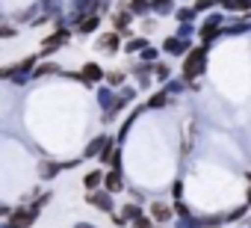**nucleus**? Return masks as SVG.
<instances>
[{
  "label": "nucleus",
  "instance_id": "nucleus-1",
  "mask_svg": "<svg viewBox=\"0 0 251 228\" xmlns=\"http://www.w3.org/2000/svg\"><path fill=\"white\" fill-rule=\"evenodd\" d=\"M204 65H207V48L189 51V57H186V62H183V77H186V80L198 77V74L204 71Z\"/></svg>",
  "mask_w": 251,
  "mask_h": 228
},
{
  "label": "nucleus",
  "instance_id": "nucleus-2",
  "mask_svg": "<svg viewBox=\"0 0 251 228\" xmlns=\"http://www.w3.org/2000/svg\"><path fill=\"white\" fill-rule=\"evenodd\" d=\"M36 213H39V207L33 204V207H21V210H15L12 216H9V225L6 228H30L33 225V219H36Z\"/></svg>",
  "mask_w": 251,
  "mask_h": 228
},
{
  "label": "nucleus",
  "instance_id": "nucleus-3",
  "mask_svg": "<svg viewBox=\"0 0 251 228\" xmlns=\"http://www.w3.org/2000/svg\"><path fill=\"white\" fill-rule=\"evenodd\" d=\"M100 77H103V68H100V65H95V62L83 65V71L77 74V80H83V83H98Z\"/></svg>",
  "mask_w": 251,
  "mask_h": 228
},
{
  "label": "nucleus",
  "instance_id": "nucleus-4",
  "mask_svg": "<svg viewBox=\"0 0 251 228\" xmlns=\"http://www.w3.org/2000/svg\"><path fill=\"white\" fill-rule=\"evenodd\" d=\"M86 201H89L92 207H98V210H112V196H109V193H89Z\"/></svg>",
  "mask_w": 251,
  "mask_h": 228
},
{
  "label": "nucleus",
  "instance_id": "nucleus-5",
  "mask_svg": "<svg viewBox=\"0 0 251 228\" xmlns=\"http://www.w3.org/2000/svg\"><path fill=\"white\" fill-rule=\"evenodd\" d=\"M151 216H154V222L166 225V222L172 219V207H169L166 201H154V204H151Z\"/></svg>",
  "mask_w": 251,
  "mask_h": 228
},
{
  "label": "nucleus",
  "instance_id": "nucleus-6",
  "mask_svg": "<svg viewBox=\"0 0 251 228\" xmlns=\"http://www.w3.org/2000/svg\"><path fill=\"white\" fill-rule=\"evenodd\" d=\"M103 184H106V193H118V190L124 187V181H121V169H112V172L103 178Z\"/></svg>",
  "mask_w": 251,
  "mask_h": 228
},
{
  "label": "nucleus",
  "instance_id": "nucleus-7",
  "mask_svg": "<svg viewBox=\"0 0 251 228\" xmlns=\"http://www.w3.org/2000/svg\"><path fill=\"white\" fill-rule=\"evenodd\" d=\"M68 166H74V163H42L39 175L42 178H53V175H59V169H68Z\"/></svg>",
  "mask_w": 251,
  "mask_h": 228
},
{
  "label": "nucleus",
  "instance_id": "nucleus-8",
  "mask_svg": "<svg viewBox=\"0 0 251 228\" xmlns=\"http://www.w3.org/2000/svg\"><path fill=\"white\" fill-rule=\"evenodd\" d=\"M130 15H133V12H115V15H112V24H115V30H118V33H124V36L130 33V30H127V24H130Z\"/></svg>",
  "mask_w": 251,
  "mask_h": 228
},
{
  "label": "nucleus",
  "instance_id": "nucleus-9",
  "mask_svg": "<svg viewBox=\"0 0 251 228\" xmlns=\"http://www.w3.org/2000/svg\"><path fill=\"white\" fill-rule=\"evenodd\" d=\"M103 51H118V45H121V39H118V30L115 33H106V36H100V42H98Z\"/></svg>",
  "mask_w": 251,
  "mask_h": 228
},
{
  "label": "nucleus",
  "instance_id": "nucleus-10",
  "mask_svg": "<svg viewBox=\"0 0 251 228\" xmlns=\"http://www.w3.org/2000/svg\"><path fill=\"white\" fill-rule=\"evenodd\" d=\"M201 36H204V42H210V39H216V36H219V18H216V15L204 24V33H201Z\"/></svg>",
  "mask_w": 251,
  "mask_h": 228
},
{
  "label": "nucleus",
  "instance_id": "nucleus-11",
  "mask_svg": "<svg viewBox=\"0 0 251 228\" xmlns=\"http://www.w3.org/2000/svg\"><path fill=\"white\" fill-rule=\"evenodd\" d=\"M103 178H106L103 172H89V175L83 178V187H86V190H95V187H98V184H100Z\"/></svg>",
  "mask_w": 251,
  "mask_h": 228
},
{
  "label": "nucleus",
  "instance_id": "nucleus-12",
  "mask_svg": "<svg viewBox=\"0 0 251 228\" xmlns=\"http://www.w3.org/2000/svg\"><path fill=\"white\" fill-rule=\"evenodd\" d=\"M98 24H100V18H98V15H89V18L80 24V33H83V36H86V33H95V30H98Z\"/></svg>",
  "mask_w": 251,
  "mask_h": 228
},
{
  "label": "nucleus",
  "instance_id": "nucleus-13",
  "mask_svg": "<svg viewBox=\"0 0 251 228\" xmlns=\"http://www.w3.org/2000/svg\"><path fill=\"white\" fill-rule=\"evenodd\" d=\"M106 142H109V140H103V137H98V140H92L83 157H95V154H100V145H106Z\"/></svg>",
  "mask_w": 251,
  "mask_h": 228
},
{
  "label": "nucleus",
  "instance_id": "nucleus-14",
  "mask_svg": "<svg viewBox=\"0 0 251 228\" xmlns=\"http://www.w3.org/2000/svg\"><path fill=\"white\" fill-rule=\"evenodd\" d=\"M59 71V65H53V62H48V65H39L36 71H33V77H45V74H56Z\"/></svg>",
  "mask_w": 251,
  "mask_h": 228
},
{
  "label": "nucleus",
  "instance_id": "nucleus-15",
  "mask_svg": "<svg viewBox=\"0 0 251 228\" xmlns=\"http://www.w3.org/2000/svg\"><path fill=\"white\" fill-rule=\"evenodd\" d=\"M227 3V9H236V12H245L248 6H251V0H225Z\"/></svg>",
  "mask_w": 251,
  "mask_h": 228
},
{
  "label": "nucleus",
  "instance_id": "nucleus-16",
  "mask_svg": "<svg viewBox=\"0 0 251 228\" xmlns=\"http://www.w3.org/2000/svg\"><path fill=\"white\" fill-rule=\"evenodd\" d=\"M121 216H127V219H139L142 216V207H136V204H127L121 210Z\"/></svg>",
  "mask_w": 251,
  "mask_h": 228
},
{
  "label": "nucleus",
  "instance_id": "nucleus-17",
  "mask_svg": "<svg viewBox=\"0 0 251 228\" xmlns=\"http://www.w3.org/2000/svg\"><path fill=\"white\" fill-rule=\"evenodd\" d=\"M106 80H109V86H121V83H124V74H121V71H109Z\"/></svg>",
  "mask_w": 251,
  "mask_h": 228
},
{
  "label": "nucleus",
  "instance_id": "nucleus-18",
  "mask_svg": "<svg viewBox=\"0 0 251 228\" xmlns=\"http://www.w3.org/2000/svg\"><path fill=\"white\" fill-rule=\"evenodd\" d=\"M163 104H169V98H166V92H157L151 98V107H163Z\"/></svg>",
  "mask_w": 251,
  "mask_h": 228
},
{
  "label": "nucleus",
  "instance_id": "nucleus-19",
  "mask_svg": "<svg viewBox=\"0 0 251 228\" xmlns=\"http://www.w3.org/2000/svg\"><path fill=\"white\" fill-rule=\"evenodd\" d=\"M139 48H145V39H133V42H127V51H139Z\"/></svg>",
  "mask_w": 251,
  "mask_h": 228
},
{
  "label": "nucleus",
  "instance_id": "nucleus-20",
  "mask_svg": "<svg viewBox=\"0 0 251 228\" xmlns=\"http://www.w3.org/2000/svg\"><path fill=\"white\" fill-rule=\"evenodd\" d=\"M216 3H219V0H198L195 9H210V6H216Z\"/></svg>",
  "mask_w": 251,
  "mask_h": 228
},
{
  "label": "nucleus",
  "instance_id": "nucleus-21",
  "mask_svg": "<svg viewBox=\"0 0 251 228\" xmlns=\"http://www.w3.org/2000/svg\"><path fill=\"white\" fill-rule=\"evenodd\" d=\"M136 228H154V225H151L148 216H139V219H136Z\"/></svg>",
  "mask_w": 251,
  "mask_h": 228
},
{
  "label": "nucleus",
  "instance_id": "nucleus-22",
  "mask_svg": "<svg viewBox=\"0 0 251 228\" xmlns=\"http://www.w3.org/2000/svg\"><path fill=\"white\" fill-rule=\"evenodd\" d=\"M157 74H160V80H166L169 77V68L166 65H157Z\"/></svg>",
  "mask_w": 251,
  "mask_h": 228
},
{
  "label": "nucleus",
  "instance_id": "nucleus-23",
  "mask_svg": "<svg viewBox=\"0 0 251 228\" xmlns=\"http://www.w3.org/2000/svg\"><path fill=\"white\" fill-rule=\"evenodd\" d=\"M15 36V27H3V39H12Z\"/></svg>",
  "mask_w": 251,
  "mask_h": 228
},
{
  "label": "nucleus",
  "instance_id": "nucleus-24",
  "mask_svg": "<svg viewBox=\"0 0 251 228\" xmlns=\"http://www.w3.org/2000/svg\"><path fill=\"white\" fill-rule=\"evenodd\" d=\"M74 228H92V225H86V222H77V225H74Z\"/></svg>",
  "mask_w": 251,
  "mask_h": 228
},
{
  "label": "nucleus",
  "instance_id": "nucleus-25",
  "mask_svg": "<svg viewBox=\"0 0 251 228\" xmlns=\"http://www.w3.org/2000/svg\"><path fill=\"white\" fill-rule=\"evenodd\" d=\"M248 181H251V175H248ZM248 204H251V187H248Z\"/></svg>",
  "mask_w": 251,
  "mask_h": 228
}]
</instances>
